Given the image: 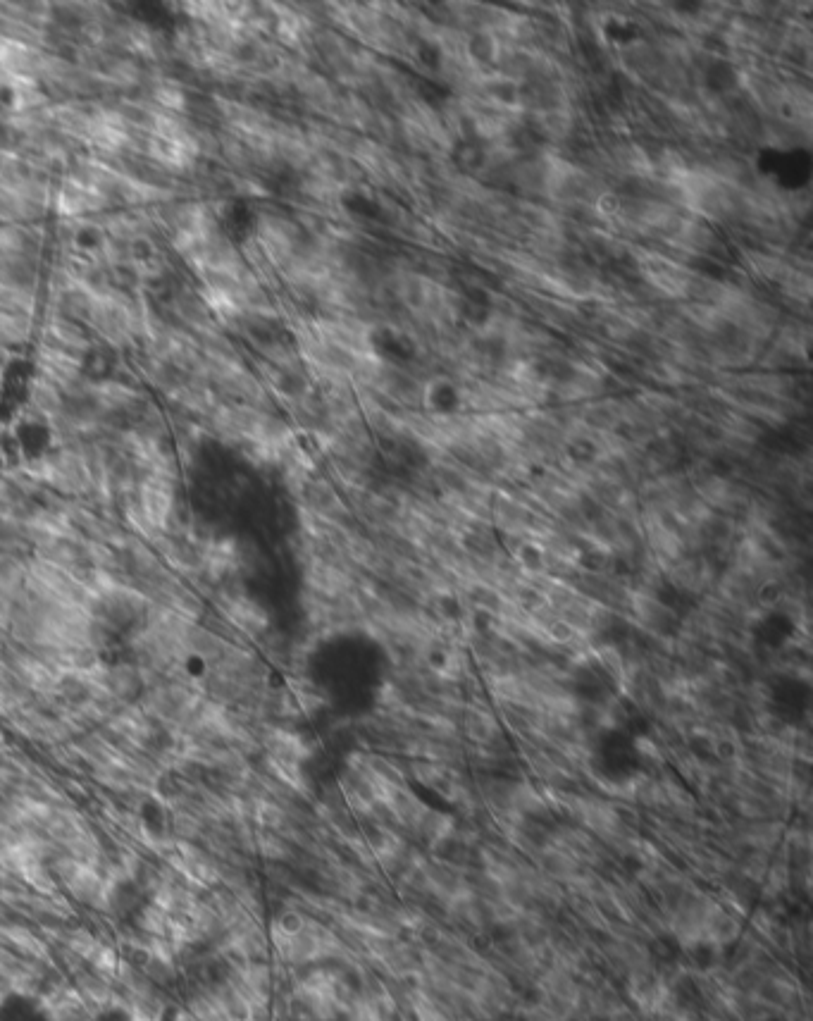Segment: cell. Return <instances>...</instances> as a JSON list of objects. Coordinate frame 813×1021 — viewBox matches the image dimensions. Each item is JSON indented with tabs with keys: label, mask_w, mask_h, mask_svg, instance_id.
I'll return each instance as SVG.
<instances>
[{
	"label": "cell",
	"mask_w": 813,
	"mask_h": 1021,
	"mask_svg": "<svg viewBox=\"0 0 813 1021\" xmlns=\"http://www.w3.org/2000/svg\"><path fill=\"white\" fill-rule=\"evenodd\" d=\"M461 315L473 325H484L489 318V299L482 289H468L461 299Z\"/></svg>",
	"instance_id": "5"
},
{
	"label": "cell",
	"mask_w": 813,
	"mask_h": 1021,
	"mask_svg": "<svg viewBox=\"0 0 813 1021\" xmlns=\"http://www.w3.org/2000/svg\"><path fill=\"white\" fill-rule=\"evenodd\" d=\"M511 139L513 146L520 148V151H537V148H542L546 144V129L539 125V122L530 120L515 127Z\"/></svg>",
	"instance_id": "7"
},
{
	"label": "cell",
	"mask_w": 813,
	"mask_h": 1021,
	"mask_svg": "<svg viewBox=\"0 0 813 1021\" xmlns=\"http://www.w3.org/2000/svg\"><path fill=\"white\" fill-rule=\"evenodd\" d=\"M427 406L432 408L434 416L444 418V416H453L456 413V408L461 406V394H458V389L451 385V382H444V380H437L432 382L430 387H427Z\"/></svg>",
	"instance_id": "4"
},
{
	"label": "cell",
	"mask_w": 813,
	"mask_h": 1021,
	"mask_svg": "<svg viewBox=\"0 0 813 1021\" xmlns=\"http://www.w3.org/2000/svg\"><path fill=\"white\" fill-rule=\"evenodd\" d=\"M492 94L499 98L501 103H518V89L511 82H494Z\"/></svg>",
	"instance_id": "13"
},
{
	"label": "cell",
	"mask_w": 813,
	"mask_h": 1021,
	"mask_svg": "<svg viewBox=\"0 0 813 1021\" xmlns=\"http://www.w3.org/2000/svg\"><path fill=\"white\" fill-rule=\"evenodd\" d=\"M606 36H611L616 43H630L639 36V27L628 20H611L606 24Z\"/></svg>",
	"instance_id": "11"
},
{
	"label": "cell",
	"mask_w": 813,
	"mask_h": 1021,
	"mask_svg": "<svg viewBox=\"0 0 813 1021\" xmlns=\"http://www.w3.org/2000/svg\"><path fill=\"white\" fill-rule=\"evenodd\" d=\"M0 945L10 950L12 955L55 967L53 948L46 943V938L36 928L22 924V921L0 919Z\"/></svg>",
	"instance_id": "2"
},
{
	"label": "cell",
	"mask_w": 813,
	"mask_h": 1021,
	"mask_svg": "<svg viewBox=\"0 0 813 1021\" xmlns=\"http://www.w3.org/2000/svg\"><path fill=\"white\" fill-rule=\"evenodd\" d=\"M556 98H558L556 91L544 82H530V84H525L523 89H518V101L530 105V108H537V110L554 108Z\"/></svg>",
	"instance_id": "6"
},
{
	"label": "cell",
	"mask_w": 813,
	"mask_h": 1021,
	"mask_svg": "<svg viewBox=\"0 0 813 1021\" xmlns=\"http://www.w3.org/2000/svg\"><path fill=\"white\" fill-rule=\"evenodd\" d=\"M484 160H487V153H484V148L477 139L463 141V144H458L456 148H453V163H456L465 172L480 170V167L484 165Z\"/></svg>",
	"instance_id": "8"
},
{
	"label": "cell",
	"mask_w": 813,
	"mask_h": 1021,
	"mask_svg": "<svg viewBox=\"0 0 813 1021\" xmlns=\"http://www.w3.org/2000/svg\"><path fill=\"white\" fill-rule=\"evenodd\" d=\"M72 986L77 988L79 998L86 1005V1010L93 1019H101L103 1014L110 1012H122V998L120 990L115 988V983L105 976L93 974L91 969H82L77 974L70 976Z\"/></svg>",
	"instance_id": "1"
},
{
	"label": "cell",
	"mask_w": 813,
	"mask_h": 1021,
	"mask_svg": "<svg viewBox=\"0 0 813 1021\" xmlns=\"http://www.w3.org/2000/svg\"><path fill=\"white\" fill-rule=\"evenodd\" d=\"M370 346L377 356L389 358V361H411L415 358L413 339L394 330V327H375L370 332Z\"/></svg>",
	"instance_id": "3"
},
{
	"label": "cell",
	"mask_w": 813,
	"mask_h": 1021,
	"mask_svg": "<svg viewBox=\"0 0 813 1021\" xmlns=\"http://www.w3.org/2000/svg\"><path fill=\"white\" fill-rule=\"evenodd\" d=\"M344 206L351 210L356 218H365V220H377L382 215V208L380 203L372 201L370 196L361 194V191H351V194L344 196Z\"/></svg>",
	"instance_id": "9"
},
{
	"label": "cell",
	"mask_w": 813,
	"mask_h": 1021,
	"mask_svg": "<svg viewBox=\"0 0 813 1021\" xmlns=\"http://www.w3.org/2000/svg\"><path fill=\"white\" fill-rule=\"evenodd\" d=\"M468 51H470V55H473L475 60H480V63H489V60L494 58V51H496L494 39L487 32H477V34L470 36Z\"/></svg>",
	"instance_id": "10"
},
{
	"label": "cell",
	"mask_w": 813,
	"mask_h": 1021,
	"mask_svg": "<svg viewBox=\"0 0 813 1021\" xmlns=\"http://www.w3.org/2000/svg\"><path fill=\"white\" fill-rule=\"evenodd\" d=\"M415 55H418L420 63L425 67H430V70H439V67H442L444 55H442V51H439V46H434L432 41H420Z\"/></svg>",
	"instance_id": "12"
}]
</instances>
